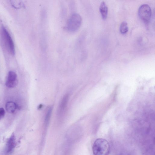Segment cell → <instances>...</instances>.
<instances>
[{
    "mask_svg": "<svg viewBox=\"0 0 155 155\" xmlns=\"http://www.w3.org/2000/svg\"><path fill=\"white\" fill-rule=\"evenodd\" d=\"M12 6L15 8H19L23 6V3L20 1H11Z\"/></svg>",
    "mask_w": 155,
    "mask_h": 155,
    "instance_id": "11",
    "label": "cell"
},
{
    "mask_svg": "<svg viewBox=\"0 0 155 155\" xmlns=\"http://www.w3.org/2000/svg\"><path fill=\"white\" fill-rule=\"evenodd\" d=\"M128 28L127 22H123L120 25V31L122 34L126 33L128 31Z\"/></svg>",
    "mask_w": 155,
    "mask_h": 155,
    "instance_id": "10",
    "label": "cell"
},
{
    "mask_svg": "<svg viewBox=\"0 0 155 155\" xmlns=\"http://www.w3.org/2000/svg\"><path fill=\"white\" fill-rule=\"evenodd\" d=\"M18 80L16 73L13 71H9L8 74L5 85L8 87L12 88L15 87Z\"/></svg>",
    "mask_w": 155,
    "mask_h": 155,
    "instance_id": "6",
    "label": "cell"
},
{
    "mask_svg": "<svg viewBox=\"0 0 155 155\" xmlns=\"http://www.w3.org/2000/svg\"><path fill=\"white\" fill-rule=\"evenodd\" d=\"M94 155H108L110 151L109 142L103 138H98L94 142L92 146Z\"/></svg>",
    "mask_w": 155,
    "mask_h": 155,
    "instance_id": "1",
    "label": "cell"
},
{
    "mask_svg": "<svg viewBox=\"0 0 155 155\" xmlns=\"http://www.w3.org/2000/svg\"><path fill=\"white\" fill-rule=\"evenodd\" d=\"M5 107L8 112L12 113L15 111L17 108V105L15 103L12 101H9L6 103Z\"/></svg>",
    "mask_w": 155,
    "mask_h": 155,
    "instance_id": "9",
    "label": "cell"
},
{
    "mask_svg": "<svg viewBox=\"0 0 155 155\" xmlns=\"http://www.w3.org/2000/svg\"><path fill=\"white\" fill-rule=\"evenodd\" d=\"M16 145L15 136L13 133L11 136L7 141L5 152L7 154H10L12 153Z\"/></svg>",
    "mask_w": 155,
    "mask_h": 155,
    "instance_id": "7",
    "label": "cell"
},
{
    "mask_svg": "<svg viewBox=\"0 0 155 155\" xmlns=\"http://www.w3.org/2000/svg\"><path fill=\"white\" fill-rule=\"evenodd\" d=\"M82 22V18L81 15L78 13H73L70 16L67 21L66 28L70 32H75L80 27Z\"/></svg>",
    "mask_w": 155,
    "mask_h": 155,
    "instance_id": "2",
    "label": "cell"
},
{
    "mask_svg": "<svg viewBox=\"0 0 155 155\" xmlns=\"http://www.w3.org/2000/svg\"><path fill=\"white\" fill-rule=\"evenodd\" d=\"M2 38L8 50L12 55H14L15 53V48L11 36L4 27L2 28Z\"/></svg>",
    "mask_w": 155,
    "mask_h": 155,
    "instance_id": "4",
    "label": "cell"
},
{
    "mask_svg": "<svg viewBox=\"0 0 155 155\" xmlns=\"http://www.w3.org/2000/svg\"><path fill=\"white\" fill-rule=\"evenodd\" d=\"M69 98V95L66 94L64 96L60 101L57 113V116L58 117L64 116L67 107Z\"/></svg>",
    "mask_w": 155,
    "mask_h": 155,
    "instance_id": "5",
    "label": "cell"
},
{
    "mask_svg": "<svg viewBox=\"0 0 155 155\" xmlns=\"http://www.w3.org/2000/svg\"><path fill=\"white\" fill-rule=\"evenodd\" d=\"M99 9L102 18L104 20L106 19L107 15L108 8L104 2H101Z\"/></svg>",
    "mask_w": 155,
    "mask_h": 155,
    "instance_id": "8",
    "label": "cell"
},
{
    "mask_svg": "<svg viewBox=\"0 0 155 155\" xmlns=\"http://www.w3.org/2000/svg\"><path fill=\"white\" fill-rule=\"evenodd\" d=\"M5 112L4 109L2 108H0V120L5 116Z\"/></svg>",
    "mask_w": 155,
    "mask_h": 155,
    "instance_id": "12",
    "label": "cell"
},
{
    "mask_svg": "<svg viewBox=\"0 0 155 155\" xmlns=\"http://www.w3.org/2000/svg\"><path fill=\"white\" fill-rule=\"evenodd\" d=\"M138 15L140 18L144 23H148L151 19L152 10L150 6L144 4L141 5L138 9Z\"/></svg>",
    "mask_w": 155,
    "mask_h": 155,
    "instance_id": "3",
    "label": "cell"
}]
</instances>
